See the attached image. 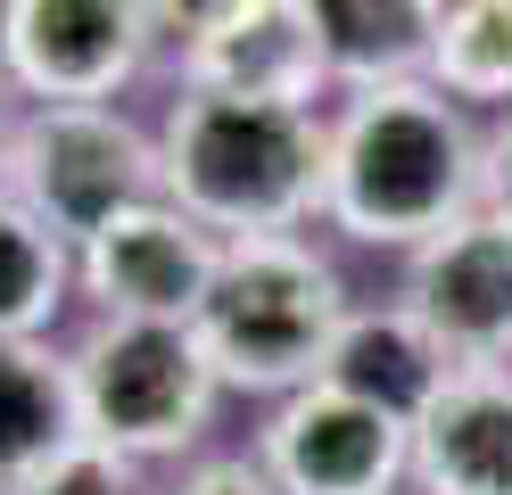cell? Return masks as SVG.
Wrapping results in <instances>:
<instances>
[{
	"label": "cell",
	"instance_id": "obj_1",
	"mask_svg": "<svg viewBox=\"0 0 512 495\" xmlns=\"http://www.w3.org/2000/svg\"><path fill=\"white\" fill-rule=\"evenodd\" d=\"M479 207V124L438 83L347 91L331 116L323 223L356 248H430Z\"/></svg>",
	"mask_w": 512,
	"mask_h": 495
},
{
	"label": "cell",
	"instance_id": "obj_2",
	"mask_svg": "<svg viewBox=\"0 0 512 495\" xmlns=\"http://www.w3.org/2000/svg\"><path fill=\"white\" fill-rule=\"evenodd\" d=\"M157 149H166V198L215 240H273V231H306L323 215V174H331L323 108L174 91Z\"/></svg>",
	"mask_w": 512,
	"mask_h": 495
},
{
	"label": "cell",
	"instance_id": "obj_3",
	"mask_svg": "<svg viewBox=\"0 0 512 495\" xmlns=\"http://www.w3.org/2000/svg\"><path fill=\"white\" fill-rule=\"evenodd\" d=\"M347 273L306 240V231H273V240H223V273L199 306V347L223 388L248 396H298L331 372V347L347 330Z\"/></svg>",
	"mask_w": 512,
	"mask_h": 495
},
{
	"label": "cell",
	"instance_id": "obj_4",
	"mask_svg": "<svg viewBox=\"0 0 512 495\" xmlns=\"http://www.w3.org/2000/svg\"><path fill=\"white\" fill-rule=\"evenodd\" d=\"M67 363H75L83 438H100L133 462L190 454L223 396L199 330H182V322H91L67 347Z\"/></svg>",
	"mask_w": 512,
	"mask_h": 495
},
{
	"label": "cell",
	"instance_id": "obj_5",
	"mask_svg": "<svg viewBox=\"0 0 512 495\" xmlns=\"http://www.w3.org/2000/svg\"><path fill=\"white\" fill-rule=\"evenodd\" d=\"M0 190L34 207L67 248H83L100 223L166 198V149L116 108H25L9 124V157H0Z\"/></svg>",
	"mask_w": 512,
	"mask_h": 495
},
{
	"label": "cell",
	"instance_id": "obj_6",
	"mask_svg": "<svg viewBox=\"0 0 512 495\" xmlns=\"http://www.w3.org/2000/svg\"><path fill=\"white\" fill-rule=\"evenodd\" d=\"M149 50V0H0V83L34 108H108Z\"/></svg>",
	"mask_w": 512,
	"mask_h": 495
},
{
	"label": "cell",
	"instance_id": "obj_7",
	"mask_svg": "<svg viewBox=\"0 0 512 495\" xmlns=\"http://www.w3.org/2000/svg\"><path fill=\"white\" fill-rule=\"evenodd\" d=\"M256 462L281 495H397L413 479V421L314 380L265 413Z\"/></svg>",
	"mask_w": 512,
	"mask_h": 495
},
{
	"label": "cell",
	"instance_id": "obj_8",
	"mask_svg": "<svg viewBox=\"0 0 512 495\" xmlns=\"http://www.w3.org/2000/svg\"><path fill=\"white\" fill-rule=\"evenodd\" d=\"M223 273V240L207 223H190L174 198L100 223L75 248V289L100 306V322H182L199 330V306Z\"/></svg>",
	"mask_w": 512,
	"mask_h": 495
},
{
	"label": "cell",
	"instance_id": "obj_9",
	"mask_svg": "<svg viewBox=\"0 0 512 495\" xmlns=\"http://www.w3.org/2000/svg\"><path fill=\"white\" fill-rule=\"evenodd\" d=\"M397 306L455 355V372H471V363H512V215L471 207L455 231H438L430 248H413Z\"/></svg>",
	"mask_w": 512,
	"mask_h": 495
},
{
	"label": "cell",
	"instance_id": "obj_10",
	"mask_svg": "<svg viewBox=\"0 0 512 495\" xmlns=\"http://www.w3.org/2000/svg\"><path fill=\"white\" fill-rule=\"evenodd\" d=\"M182 91L215 99H281V108H314L331 91V58L314 33L306 0H248L199 42H182Z\"/></svg>",
	"mask_w": 512,
	"mask_h": 495
},
{
	"label": "cell",
	"instance_id": "obj_11",
	"mask_svg": "<svg viewBox=\"0 0 512 495\" xmlns=\"http://www.w3.org/2000/svg\"><path fill=\"white\" fill-rule=\"evenodd\" d=\"M422 495H512V363L455 372L413 421Z\"/></svg>",
	"mask_w": 512,
	"mask_h": 495
},
{
	"label": "cell",
	"instance_id": "obj_12",
	"mask_svg": "<svg viewBox=\"0 0 512 495\" xmlns=\"http://www.w3.org/2000/svg\"><path fill=\"white\" fill-rule=\"evenodd\" d=\"M455 0H306L314 33L331 58V91H389V83H430L438 33Z\"/></svg>",
	"mask_w": 512,
	"mask_h": 495
},
{
	"label": "cell",
	"instance_id": "obj_13",
	"mask_svg": "<svg viewBox=\"0 0 512 495\" xmlns=\"http://www.w3.org/2000/svg\"><path fill=\"white\" fill-rule=\"evenodd\" d=\"M67 446H83L75 363L50 339H0V495L50 471Z\"/></svg>",
	"mask_w": 512,
	"mask_h": 495
},
{
	"label": "cell",
	"instance_id": "obj_14",
	"mask_svg": "<svg viewBox=\"0 0 512 495\" xmlns=\"http://www.w3.org/2000/svg\"><path fill=\"white\" fill-rule=\"evenodd\" d=\"M323 380L364 396V405H380V413H397V421H422V405L455 380V355H446L405 306H356Z\"/></svg>",
	"mask_w": 512,
	"mask_h": 495
},
{
	"label": "cell",
	"instance_id": "obj_15",
	"mask_svg": "<svg viewBox=\"0 0 512 495\" xmlns=\"http://www.w3.org/2000/svg\"><path fill=\"white\" fill-rule=\"evenodd\" d=\"M75 289V248L0 190V339H50Z\"/></svg>",
	"mask_w": 512,
	"mask_h": 495
},
{
	"label": "cell",
	"instance_id": "obj_16",
	"mask_svg": "<svg viewBox=\"0 0 512 495\" xmlns=\"http://www.w3.org/2000/svg\"><path fill=\"white\" fill-rule=\"evenodd\" d=\"M430 83L463 108H512V0H455L430 58Z\"/></svg>",
	"mask_w": 512,
	"mask_h": 495
},
{
	"label": "cell",
	"instance_id": "obj_17",
	"mask_svg": "<svg viewBox=\"0 0 512 495\" xmlns=\"http://www.w3.org/2000/svg\"><path fill=\"white\" fill-rule=\"evenodd\" d=\"M17 495H149V487H141V462H133V454H116V446H100V438H83V446L58 454L50 471H34Z\"/></svg>",
	"mask_w": 512,
	"mask_h": 495
},
{
	"label": "cell",
	"instance_id": "obj_18",
	"mask_svg": "<svg viewBox=\"0 0 512 495\" xmlns=\"http://www.w3.org/2000/svg\"><path fill=\"white\" fill-rule=\"evenodd\" d=\"M166 495H281V487L265 479V462H256V454H215V462H190Z\"/></svg>",
	"mask_w": 512,
	"mask_h": 495
},
{
	"label": "cell",
	"instance_id": "obj_19",
	"mask_svg": "<svg viewBox=\"0 0 512 495\" xmlns=\"http://www.w3.org/2000/svg\"><path fill=\"white\" fill-rule=\"evenodd\" d=\"M479 207L512 215V108L479 124Z\"/></svg>",
	"mask_w": 512,
	"mask_h": 495
},
{
	"label": "cell",
	"instance_id": "obj_20",
	"mask_svg": "<svg viewBox=\"0 0 512 495\" xmlns=\"http://www.w3.org/2000/svg\"><path fill=\"white\" fill-rule=\"evenodd\" d=\"M232 9H248V0H149L157 33H174V42H199V33H207V25H223Z\"/></svg>",
	"mask_w": 512,
	"mask_h": 495
},
{
	"label": "cell",
	"instance_id": "obj_21",
	"mask_svg": "<svg viewBox=\"0 0 512 495\" xmlns=\"http://www.w3.org/2000/svg\"><path fill=\"white\" fill-rule=\"evenodd\" d=\"M9 124H17V116H9V91H0V157H9Z\"/></svg>",
	"mask_w": 512,
	"mask_h": 495
}]
</instances>
